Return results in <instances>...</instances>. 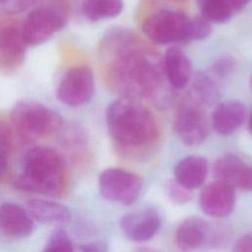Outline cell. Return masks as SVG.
<instances>
[{
  "label": "cell",
  "mask_w": 252,
  "mask_h": 252,
  "mask_svg": "<svg viewBox=\"0 0 252 252\" xmlns=\"http://www.w3.org/2000/svg\"><path fill=\"white\" fill-rule=\"evenodd\" d=\"M99 52L105 63V81L120 97H145L158 109L172 104L174 90L165 76L162 59L135 33L123 29L107 32Z\"/></svg>",
  "instance_id": "6da1fadb"
},
{
  "label": "cell",
  "mask_w": 252,
  "mask_h": 252,
  "mask_svg": "<svg viewBox=\"0 0 252 252\" xmlns=\"http://www.w3.org/2000/svg\"><path fill=\"white\" fill-rule=\"evenodd\" d=\"M108 134L122 151H140L153 146L159 137L153 113L137 99L119 97L105 111Z\"/></svg>",
  "instance_id": "7a4b0ae2"
},
{
  "label": "cell",
  "mask_w": 252,
  "mask_h": 252,
  "mask_svg": "<svg viewBox=\"0 0 252 252\" xmlns=\"http://www.w3.org/2000/svg\"><path fill=\"white\" fill-rule=\"evenodd\" d=\"M66 173L65 162L58 152L37 146L27 152L23 172L14 180V185L24 191L58 195L65 188Z\"/></svg>",
  "instance_id": "3957f363"
},
{
  "label": "cell",
  "mask_w": 252,
  "mask_h": 252,
  "mask_svg": "<svg viewBox=\"0 0 252 252\" xmlns=\"http://www.w3.org/2000/svg\"><path fill=\"white\" fill-rule=\"evenodd\" d=\"M10 121L18 136L27 142L50 136L63 124L57 111L32 99L17 101L11 110Z\"/></svg>",
  "instance_id": "277c9868"
},
{
  "label": "cell",
  "mask_w": 252,
  "mask_h": 252,
  "mask_svg": "<svg viewBox=\"0 0 252 252\" xmlns=\"http://www.w3.org/2000/svg\"><path fill=\"white\" fill-rule=\"evenodd\" d=\"M192 18L171 9H160L149 14L143 21L144 34L154 43L171 44L191 41Z\"/></svg>",
  "instance_id": "5b68a950"
},
{
  "label": "cell",
  "mask_w": 252,
  "mask_h": 252,
  "mask_svg": "<svg viewBox=\"0 0 252 252\" xmlns=\"http://www.w3.org/2000/svg\"><path fill=\"white\" fill-rule=\"evenodd\" d=\"M211 122L205 107L189 96L182 99L175 112L174 130L179 140L187 146L202 144L210 133Z\"/></svg>",
  "instance_id": "8992f818"
},
{
  "label": "cell",
  "mask_w": 252,
  "mask_h": 252,
  "mask_svg": "<svg viewBox=\"0 0 252 252\" xmlns=\"http://www.w3.org/2000/svg\"><path fill=\"white\" fill-rule=\"evenodd\" d=\"M67 22L66 13L60 7L39 6L33 9L22 23L27 45H38L62 30Z\"/></svg>",
  "instance_id": "52a82bcc"
},
{
  "label": "cell",
  "mask_w": 252,
  "mask_h": 252,
  "mask_svg": "<svg viewBox=\"0 0 252 252\" xmlns=\"http://www.w3.org/2000/svg\"><path fill=\"white\" fill-rule=\"evenodd\" d=\"M100 194L108 201L131 205L143 188V179L136 173L122 168H106L98 177Z\"/></svg>",
  "instance_id": "ba28073f"
},
{
  "label": "cell",
  "mask_w": 252,
  "mask_h": 252,
  "mask_svg": "<svg viewBox=\"0 0 252 252\" xmlns=\"http://www.w3.org/2000/svg\"><path fill=\"white\" fill-rule=\"evenodd\" d=\"M95 91L94 77L92 69L87 65H78L67 71L61 79L56 96L60 102L71 107H78L88 103Z\"/></svg>",
  "instance_id": "9c48e42d"
},
{
  "label": "cell",
  "mask_w": 252,
  "mask_h": 252,
  "mask_svg": "<svg viewBox=\"0 0 252 252\" xmlns=\"http://www.w3.org/2000/svg\"><path fill=\"white\" fill-rule=\"evenodd\" d=\"M22 23L4 20L0 23V72L10 74L22 66L26 47Z\"/></svg>",
  "instance_id": "30bf717a"
},
{
  "label": "cell",
  "mask_w": 252,
  "mask_h": 252,
  "mask_svg": "<svg viewBox=\"0 0 252 252\" xmlns=\"http://www.w3.org/2000/svg\"><path fill=\"white\" fill-rule=\"evenodd\" d=\"M199 203L202 211L210 217L228 216L235 205L234 188L220 181L207 185L201 192Z\"/></svg>",
  "instance_id": "8fae6325"
},
{
  "label": "cell",
  "mask_w": 252,
  "mask_h": 252,
  "mask_svg": "<svg viewBox=\"0 0 252 252\" xmlns=\"http://www.w3.org/2000/svg\"><path fill=\"white\" fill-rule=\"evenodd\" d=\"M160 222L158 212L153 208H147L122 217L120 226L128 238L143 242L151 239L158 232Z\"/></svg>",
  "instance_id": "7c38bea8"
},
{
  "label": "cell",
  "mask_w": 252,
  "mask_h": 252,
  "mask_svg": "<svg viewBox=\"0 0 252 252\" xmlns=\"http://www.w3.org/2000/svg\"><path fill=\"white\" fill-rule=\"evenodd\" d=\"M33 229L32 218L18 204L5 202L0 204V234L11 238H23Z\"/></svg>",
  "instance_id": "4fadbf2b"
},
{
  "label": "cell",
  "mask_w": 252,
  "mask_h": 252,
  "mask_svg": "<svg viewBox=\"0 0 252 252\" xmlns=\"http://www.w3.org/2000/svg\"><path fill=\"white\" fill-rule=\"evenodd\" d=\"M250 171L251 166L232 154H226L219 158L213 165V175L216 181L244 191L247 188Z\"/></svg>",
  "instance_id": "5bb4252c"
},
{
  "label": "cell",
  "mask_w": 252,
  "mask_h": 252,
  "mask_svg": "<svg viewBox=\"0 0 252 252\" xmlns=\"http://www.w3.org/2000/svg\"><path fill=\"white\" fill-rule=\"evenodd\" d=\"M246 109L238 100H225L219 102L211 115V126L221 136L233 134L244 122Z\"/></svg>",
  "instance_id": "9a60e30c"
},
{
  "label": "cell",
  "mask_w": 252,
  "mask_h": 252,
  "mask_svg": "<svg viewBox=\"0 0 252 252\" xmlns=\"http://www.w3.org/2000/svg\"><path fill=\"white\" fill-rule=\"evenodd\" d=\"M162 64L167 81L173 90H182L190 83L193 76L192 63L180 47L174 45L168 47Z\"/></svg>",
  "instance_id": "2e32d148"
},
{
  "label": "cell",
  "mask_w": 252,
  "mask_h": 252,
  "mask_svg": "<svg viewBox=\"0 0 252 252\" xmlns=\"http://www.w3.org/2000/svg\"><path fill=\"white\" fill-rule=\"evenodd\" d=\"M208 161L200 156H189L174 167L175 181L188 190L200 187L206 180L208 174Z\"/></svg>",
  "instance_id": "e0dca14e"
},
{
  "label": "cell",
  "mask_w": 252,
  "mask_h": 252,
  "mask_svg": "<svg viewBox=\"0 0 252 252\" xmlns=\"http://www.w3.org/2000/svg\"><path fill=\"white\" fill-rule=\"evenodd\" d=\"M208 231L209 225L203 219L187 218L182 220L175 231V243L180 250L190 252L205 242Z\"/></svg>",
  "instance_id": "ac0fdd59"
},
{
  "label": "cell",
  "mask_w": 252,
  "mask_h": 252,
  "mask_svg": "<svg viewBox=\"0 0 252 252\" xmlns=\"http://www.w3.org/2000/svg\"><path fill=\"white\" fill-rule=\"evenodd\" d=\"M189 97L203 107L215 106L220 98V89L218 81L205 71H198L192 76Z\"/></svg>",
  "instance_id": "d6986e66"
},
{
  "label": "cell",
  "mask_w": 252,
  "mask_h": 252,
  "mask_svg": "<svg viewBox=\"0 0 252 252\" xmlns=\"http://www.w3.org/2000/svg\"><path fill=\"white\" fill-rule=\"evenodd\" d=\"M27 211L32 219L48 224H62L70 218V212L66 206L44 199L28 201Z\"/></svg>",
  "instance_id": "ffe728a7"
},
{
  "label": "cell",
  "mask_w": 252,
  "mask_h": 252,
  "mask_svg": "<svg viewBox=\"0 0 252 252\" xmlns=\"http://www.w3.org/2000/svg\"><path fill=\"white\" fill-rule=\"evenodd\" d=\"M122 10V0H85L82 4L83 14L92 22L115 18Z\"/></svg>",
  "instance_id": "44dd1931"
},
{
  "label": "cell",
  "mask_w": 252,
  "mask_h": 252,
  "mask_svg": "<svg viewBox=\"0 0 252 252\" xmlns=\"http://www.w3.org/2000/svg\"><path fill=\"white\" fill-rule=\"evenodd\" d=\"M196 3L201 17L211 24L227 22L235 11L230 0H196Z\"/></svg>",
  "instance_id": "7402d4cb"
},
{
  "label": "cell",
  "mask_w": 252,
  "mask_h": 252,
  "mask_svg": "<svg viewBox=\"0 0 252 252\" xmlns=\"http://www.w3.org/2000/svg\"><path fill=\"white\" fill-rule=\"evenodd\" d=\"M43 252H75L71 239L63 229L54 230L48 237Z\"/></svg>",
  "instance_id": "603a6c76"
},
{
  "label": "cell",
  "mask_w": 252,
  "mask_h": 252,
  "mask_svg": "<svg viewBox=\"0 0 252 252\" xmlns=\"http://www.w3.org/2000/svg\"><path fill=\"white\" fill-rule=\"evenodd\" d=\"M236 67V62L234 58L228 55L221 56L215 60V62L210 67L209 73L216 79H224L230 76Z\"/></svg>",
  "instance_id": "cb8c5ba5"
},
{
  "label": "cell",
  "mask_w": 252,
  "mask_h": 252,
  "mask_svg": "<svg viewBox=\"0 0 252 252\" xmlns=\"http://www.w3.org/2000/svg\"><path fill=\"white\" fill-rule=\"evenodd\" d=\"M165 190L169 199L176 204H184L188 202L192 197L191 190L184 188L183 186L178 184L175 180L168 181L166 184Z\"/></svg>",
  "instance_id": "d4e9b609"
},
{
  "label": "cell",
  "mask_w": 252,
  "mask_h": 252,
  "mask_svg": "<svg viewBox=\"0 0 252 252\" xmlns=\"http://www.w3.org/2000/svg\"><path fill=\"white\" fill-rule=\"evenodd\" d=\"M212 32V26L201 16L192 18L191 24V41L202 40L208 37Z\"/></svg>",
  "instance_id": "484cf974"
},
{
  "label": "cell",
  "mask_w": 252,
  "mask_h": 252,
  "mask_svg": "<svg viewBox=\"0 0 252 252\" xmlns=\"http://www.w3.org/2000/svg\"><path fill=\"white\" fill-rule=\"evenodd\" d=\"M13 127L0 120V155L7 157L13 146Z\"/></svg>",
  "instance_id": "4316f807"
},
{
  "label": "cell",
  "mask_w": 252,
  "mask_h": 252,
  "mask_svg": "<svg viewBox=\"0 0 252 252\" xmlns=\"http://www.w3.org/2000/svg\"><path fill=\"white\" fill-rule=\"evenodd\" d=\"M37 1L39 0H0V5L4 6L7 11L18 13L28 9Z\"/></svg>",
  "instance_id": "83f0119b"
},
{
  "label": "cell",
  "mask_w": 252,
  "mask_h": 252,
  "mask_svg": "<svg viewBox=\"0 0 252 252\" xmlns=\"http://www.w3.org/2000/svg\"><path fill=\"white\" fill-rule=\"evenodd\" d=\"M232 252H252V233L238 238L233 245Z\"/></svg>",
  "instance_id": "f1b7e54d"
},
{
  "label": "cell",
  "mask_w": 252,
  "mask_h": 252,
  "mask_svg": "<svg viewBox=\"0 0 252 252\" xmlns=\"http://www.w3.org/2000/svg\"><path fill=\"white\" fill-rule=\"evenodd\" d=\"M105 251H106L105 245L99 242L83 244L78 248V252H105Z\"/></svg>",
  "instance_id": "f546056e"
},
{
  "label": "cell",
  "mask_w": 252,
  "mask_h": 252,
  "mask_svg": "<svg viewBox=\"0 0 252 252\" xmlns=\"http://www.w3.org/2000/svg\"><path fill=\"white\" fill-rule=\"evenodd\" d=\"M234 10L238 11V10H242L244 7H246L251 0H230Z\"/></svg>",
  "instance_id": "4dcf8cb0"
},
{
  "label": "cell",
  "mask_w": 252,
  "mask_h": 252,
  "mask_svg": "<svg viewBox=\"0 0 252 252\" xmlns=\"http://www.w3.org/2000/svg\"><path fill=\"white\" fill-rule=\"evenodd\" d=\"M7 169V157L0 155V178L4 175Z\"/></svg>",
  "instance_id": "1f68e13d"
},
{
  "label": "cell",
  "mask_w": 252,
  "mask_h": 252,
  "mask_svg": "<svg viewBox=\"0 0 252 252\" xmlns=\"http://www.w3.org/2000/svg\"><path fill=\"white\" fill-rule=\"evenodd\" d=\"M136 252H159V251L155 250V249H152V248L144 247V248H140V249H138Z\"/></svg>",
  "instance_id": "d6a6232c"
},
{
  "label": "cell",
  "mask_w": 252,
  "mask_h": 252,
  "mask_svg": "<svg viewBox=\"0 0 252 252\" xmlns=\"http://www.w3.org/2000/svg\"><path fill=\"white\" fill-rule=\"evenodd\" d=\"M246 191H252V167H251V172H250V177L247 185V190Z\"/></svg>",
  "instance_id": "836d02e7"
},
{
  "label": "cell",
  "mask_w": 252,
  "mask_h": 252,
  "mask_svg": "<svg viewBox=\"0 0 252 252\" xmlns=\"http://www.w3.org/2000/svg\"><path fill=\"white\" fill-rule=\"evenodd\" d=\"M248 127H249V131L252 134V109L250 111V115H249V119H248Z\"/></svg>",
  "instance_id": "e575fe53"
},
{
  "label": "cell",
  "mask_w": 252,
  "mask_h": 252,
  "mask_svg": "<svg viewBox=\"0 0 252 252\" xmlns=\"http://www.w3.org/2000/svg\"><path fill=\"white\" fill-rule=\"evenodd\" d=\"M249 83H250V87H251V89H252V75H251V77H250V80H249Z\"/></svg>",
  "instance_id": "d590c367"
},
{
  "label": "cell",
  "mask_w": 252,
  "mask_h": 252,
  "mask_svg": "<svg viewBox=\"0 0 252 252\" xmlns=\"http://www.w3.org/2000/svg\"><path fill=\"white\" fill-rule=\"evenodd\" d=\"M175 1H179V2H186L188 0H175Z\"/></svg>",
  "instance_id": "8d00e7d4"
}]
</instances>
